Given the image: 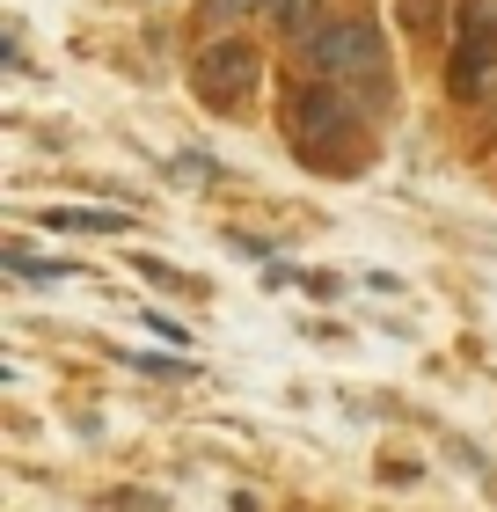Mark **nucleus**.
<instances>
[{
	"instance_id": "f257e3e1",
	"label": "nucleus",
	"mask_w": 497,
	"mask_h": 512,
	"mask_svg": "<svg viewBox=\"0 0 497 512\" xmlns=\"http://www.w3.org/2000/svg\"><path fill=\"white\" fill-rule=\"evenodd\" d=\"M286 132H293V147L315 161V169H329V176H359L366 169V139H359V125H351V96H337V88H293Z\"/></svg>"
},
{
	"instance_id": "f03ea898",
	"label": "nucleus",
	"mask_w": 497,
	"mask_h": 512,
	"mask_svg": "<svg viewBox=\"0 0 497 512\" xmlns=\"http://www.w3.org/2000/svg\"><path fill=\"white\" fill-rule=\"evenodd\" d=\"M256 44H242V37H220V44H205L198 52V66H191V81H198V96L212 103V110H234L256 88Z\"/></svg>"
},
{
	"instance_id": "7ed1b4c3",
	"label": "nucleus",
	"mask_w": 497,
	"mask_h": 512,
	"mask_svg": "<svg viewBox=\"0 0 497 512\" xmlns=\"http://www.w3.org/2000/svg\"><path fill=\"white\" fill-rule=\"evenodd\" d=\"M307 59L329 81H381V37L366 22H322V37H307Z\"/></svg>"
},
{
	"instance_id": "20e7f679",
	"label": "nucleus",
	"mask_w": 497,
	"mask_h": 512,
	"mask_svg": "<svg viewBox=\"0 0 497 512\" xmlns=\"http://www.w3.org/2000/svg\"><path fill=\"white\" fill-rule=\"evenodd\" d=\"M52 235H117V227H132L125 213H103V205H52L44 213Z\"/></svg>"
},
{
	"instance_id": "39448f33",
	"label": "nucleus",
	"mask_w": 497,
	"mask_h": 512,
	"mask_svg": "<svg viewBox=\"0 0 497 512\" xmlns=\"http://www.w3.org/2000/svg\"><path fill=\"white\" fill-rule=\"evenodd\" d=\"M271 8V22L286 37H322V15H315V0H264Z\"/></svg>"
},
{
	"instance_id": "423d86ee",
	"label": "nucleus",
	"mask_w": 497,
	"mask_h": 512,
	"mask_svg": "<svg viewBox=\"0 0 497 512\" xmlns=\"http://www.w3.org/2000/svg\"><path fill=\"white\" fill-rule=\"evenodd\" d=\"M8 264H15L22 278H30V286H52V278H74V271H66V264H37V256H30V249H8Z\"/></svg>"
},
{
	"instance_id": "0eeeda50",
	"label": "nucleus",
	"mask_w": 497,
	"mask_h": 512,
	"mask_svg": "<svg viewBox=\"0 0 497 512\" xmlns=\"http://www.w3.org/2000/svg\"><path fill=\"white\" fill-rule=\"evenodd\" d=\"M169 176H183V183H212V161H205V154H176Z\"/></svg>"
},
{
	"instance_id": "6e6552de",
	"label": "nucleus",
	"mask_w": 497,
	"mask_h": 512,
	"mask_svg": "<svg viewBox=\"0 0 497 512\" xmlns=\"http://www.w3.org/2000/svg\"><path fill=\"white\" fill-rule=\"evenodd\" d=\"M249 8H264V0H205V22H242Z\"/></svg>"
}]
</instances>
